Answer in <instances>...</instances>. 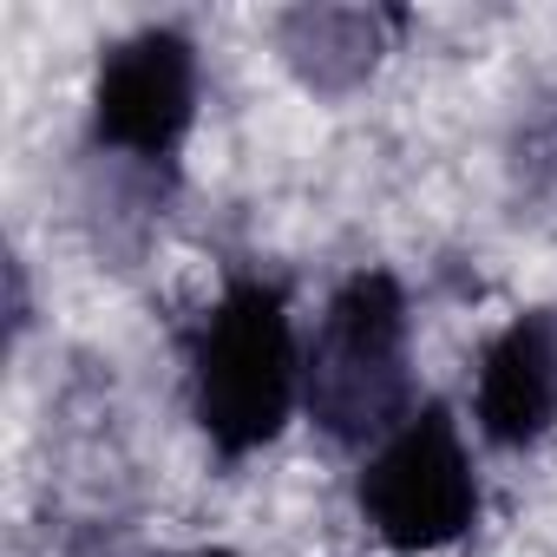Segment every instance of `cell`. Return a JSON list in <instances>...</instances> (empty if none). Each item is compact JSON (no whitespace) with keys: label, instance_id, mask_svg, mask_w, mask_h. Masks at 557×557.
I'll use <instances>...</instances> for the list:
<instances>
[{"label":"cell","instance_id":"cell-1","mask_svg":"<svg viewBox=\"0 0 557 557\" xmlns=\"http://www.w3.org/2000/svg\"><path fill=\"white\" fill-rule=\"evenodd\" d=\"M302 355L289 296L262 275H236L190 342V413L210 453L249 459L283 440L302 407Z\"/></svg>","mask_w":557,"mask_h":557},{"label":"cell","instance_id":"cell-2","mask_svg":"<svg viewBox=\"0 0 557 557\" xmlns=\"http://www.w3.org/2000/svg\"><path fill=\"white\" fill-rule=\"evenodd\" d=\"M413 315L394 269H355L329 296L302 355V407L335 446H381L413 407Z\"/></svg>","mask_w":557,"mask_h":557},{"label":"cell","instance_id":"cell-3","mask_svg":"<svg viewBox=\"0 0 557 557\" xmlns=\"http://www.w3.org/2000/svg\"><path fill=\"white\" fill-rule=\"evenodd\" d=\"M361 518L387 550H453L479 524V472L446 407H413L361 466Z\"/></svg>","mask_w":557,"mask_h":557},{"label":"cell","instance_id":"cell-4","mask_svg":"<svg viewBox=\"0 0 557 557\" xmlns=\"http://www.w3.org/2000/svg\"><path fill=\"white\" fill-rule=\"evenodd\" d=\"M197 125V47L177 27L125 34L92 79V138L132 164H171Z\"/></svg>","mask_w":557,"mask_h":557},{"label":"cell","instance_id":"cell-5","mask_svg":"<svg viewBox=\"0 0 557 557\" xmlns=\"http://www.w3.org/2000/svg\"><path fill=\"white\" fill-rule=\"evenodd\" d=\"M472 426L524 453L557 426V309H518L479 355L472 374Z\"/></svg>","mask_w":557,"mask_h":557},{"label":"cell","instance_id":"cell-6","mask_svg":"<svg viewBox=\"0 0 557 557\" xmlns=\"http://www.w3.org/2000/svg\"><path fill=\"white\" fill-rule=\"evenodd\" d=\"M387 34H394V14H374V8H302L283 21V60L315 92H348L381 66Z\"/></svg>","mask_w":557,"mask_h":557},{"label":"cell","instance_id":"cell-7","mask_svg":"<svg viewBox=\"0 0 557 557\" xmlns=\"http://www.w3.org/2000/svg\"><path fill=\"white\" fill-rule=\"evenodd\" d=\"M190 557H230V550H190Z\"/></svg>","mask_w":557,"mask_h":557}]
</instances>
